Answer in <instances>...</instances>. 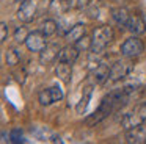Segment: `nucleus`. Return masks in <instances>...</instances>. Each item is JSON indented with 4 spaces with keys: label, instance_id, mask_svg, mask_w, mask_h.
I'll return each mask as SVG.
<instances>
[{
    "label": "nucleus",
    "instance_id": "6e6552de",
    "mask_svg": "<svg viewBox=\"0 0 146 144\" xmlns=\"http://www.w3.org/2000/svg\"><path fill=\"white\" fill-rule=\"evenodd\" d=\"M60 50L61 49L58 47V44H47V46L39 52V63L44 64V66L54 63L55 59H58V53H60Z\"/></svg>",
    "mask_w": 146,
    "mask_h": 144
},
{
    "label": "nucleus",
    "instance_id": "9b49d317",
    "mask_svg": "<svg viewBox=\"0 0 146 144\" xmlns=\"http://www.w3.org/2000/svg\"><path fill=\"white\" fill-rule=\"evenodd\" d=\"M80 55V49L76 46V44H69V46L63 47L58 53V61H64V63H69V64H74L77 61Z\"/></svg>",
    "mask_w": 146,
    "mask_h": 144
},
{
    "label": "nucleus",
    "instance_id": "4468645a",
    "mask_svg": "<svg viewBox=\"0 0 146 144\" xmlns=\"http://www.w3.org/2000/svg\"><path fill=\"white\" fill-rule=\"evenodd\" d=\"M108 77H110V66L105 63H101L98 67L93 69V78L98 85H104L105 81H108Z\"/></svg>",
    "mask_w": 146,
    "mask_h": 144
},
{
    "label": "nucleus",
    "instance_id": "f8f14e48",
    "mask_svg": "<svg viewBox=\"0 0 146 144\" xmlns=\"http://www.w3.org/2000/svg\"><path fill=\"white\" fill-rule=\"evenodd\" d=\"M55 75L63 81L64 85L71 83V78H72V64L64 61H58L55 64Z\"/></svg>",
    "mask_w": 146,
    "mask_h": 144
},
{
    "label": "nucleus",
    "instance_id": "f257e3e1",
    "mask_svg": "<svg viewBox=\"0 0 146 144\" xmlns=\"http://www.w3.org/2000/svg\"><path fill=\"white\" fill-rule=\"evenodd\" d=\"M115 39V31L110 25H101L96 27L93 30L91 34V53L94 55H101L102 52H105L108 44H111Z\"/></svg>",
    "mask_w": 146,
    "mask_h": 144
},
{
    "label": "nucleus",
    "instance_id": "ddd939ff",
    "mask_svg": "<svg viewBox=\"0 0 146 144\" xmlns=\"http://www.w3.org/2000/svg\"><path fill=\"white\" fill-rule=\"evenodd\" d=\"M85 33H86V25L82 24V22H79V24H76L74 27H71V30L64 34V38H66V41L69 44H76L79 39H82V38L85 36Z\"/></svg>",
    "mask_w": 146,
    "mask_h": 144
},
{
    "label": "nucleus",
    "instance_id": "412c9836",
    "mask_svg": "<svg viewBox=\"0 0 146 144\" xmlns=\"http://www.w3.org/2000/svg\"><path fill=\"white\" fill-rule=\"evenodd\" d=\"M49 89H50V94H52V99H54V103H55V102H61V100L64 99V92H63V89H61L58 85H54V86H50Z\"/></svg>",
    "mask_w": 146,
    "mask_h": 144
},
{
    "label": "nucleus",
    "instance_id": "1a4fd4ad",
    "mask_svg": "<svg viewBox=\"0 0 146 144\" xmlns=\"http://www.w3.org/2000/svg\"><path fill=\"white\" fill-rule=\"evenodd\" d=\"M32 133H33V136L38 138L39 141H46V143H63L60 135H57L55 131L49 130L47 127H35V128H32Z\"/></svg>",
    "mask_w": 146,
    "mask_h": 144
},
{
    "label": "nucleus",
    "instance_id": "39448f33",
    "mask_svg": "<svg viewBox=\"0 0 146 144\" xmlns=\"http://www.w3.org/2000/svg\"><path fill=\"white\" fill-rule=\"evenodd\" d=\"M25 46L30 52H36L39 53L46 46H47V36L42 33L41 30H36V31H30L29 36H27L25 41Z\"/></svg>",
    "mask_w": 146,
    "mask_h": 144
},
{
    "label": "nucleus",
    "instance_id": "7ed1b4c3",
    "mask_svg": "<svg viewBox=\"0 0 146 144\" xmlns=\"http://www.w3.org/2000/svg\"><path fill=\"white\" fill-rule=\"evenodd\" d=\"M143 50H145V44H143V41L140 39L138 36H135V34H132L130 38H127L119 47V53L127 59L140 56L143 53Z\"/></svg>",
    "mask_w": 146,
    "mask_h": 144
},
{
    "label": "nucleus",
    "instance_id": "dca6fc26",
    "mask_svg": "<svg viewBox=\"0 0 146 144\" xmlns=\"http://www.w3.org/2000/svg\"><path fill=\"white\" fill-rule=\"evenodd\" d=\"M91 96H93V88H91V86H86L85 89H83V92H82V97H80L79 103L76 105L77 114H82V113L86 110V106H88L90 100H91Z\"/></svg>",
    "mask_w": 146,
    "mask_h": 144
},
{
    "label": "nucleus",
    "instance_id": "0eeeda50",
    "mask_svg": "<svg viewBox=\"0 0 146 144\" xmlns=\"http://www.w3.org/2000/svg\"><path fill=\"white\" fill-rule=\"evenodd\" d=\"M126 143L127 144H145L146 143V122L137 125L126 131Z\"/></svg>",
    "mask_w": 146,
    "mask_h": 144
},
{
    "label": "nucleus",
    "instance_id": "f3484780",
    "mask_svg": "<svg viewBox=\"0 0 146 144\" xmlns=\"http://www.w3.org/2000/svg\"><path fill=\"white\" fill-rule=\"evenodd\" d=\"M39 30H41L42 33L49 38V36H52V34L57 33L58 24H57V20H54V19H46V20L41 24V28H39Z\"/></svg>",
    "mask_w": 146,
    "mask_h": 144
},
{
    "label": "nucleus",
    "instance_id": "a211bd4d",
    "mask_svg": "<svg viewBox=\"0 0 146 144\" xmlns=\"http://www.w3.org/2000/svg\"><path fill=\"white\" fill-rule=\"evenodd\" d=\"M5 59H7V64L10 66V67H14V66L19 64L21 56H19V53H17L16 49H8L7 53H5Z\"/></svg>",
    "mask_w": 146,
    "mask_h": 144
},
{
    "label": "nucleus",
    "instance_id": "4be33fe9",
    "mask_svg": "<svg viewBox=\"0 0 146 144\" xmlns=\"http://www.w3.org/2000/svg\"><path fill=\"white\" fill-rule=\"evenodd\" d=\"M10 141L14 144L24 143L25 139H24V136H22V130H21V128H13V130L10 131Z\"/></svg>",
    "mask_w": 146,
    "mask_h": 144
},
{
    "label": "nucleus",
    "instance_id": "5701e85b",
    "mask_svg": "<svg viewBox=\"0 0 146 144\" xmlns=\"http://www.w3.org/2000/svg\"><path fill=\"white\" fill-rule=\"evenodd\" d=\"M76 46L79 47L80 50H85V49H91V39H90V38H86V36H83L82 39H79L76 42Z\"/></svg>",
    "mask_w": 146,
    "mask_h": 144
},
{
    "label": "nucleus",
    "instance_id": "f03ea898",
    "mask_svg": "<svg viewBox=\"0 0 146 144\" xmlns=\"http://www.w3.org/2000/svg\"><path fill=\"white\" fill-rule=\"evenodd\" d=\"M146 122V100L140 102L138 105L133 106V110H130L129 113L121 118V127L124 130H130V128L137 127V125Z\"/></svg>",
    "mask_w": 146,
    "mask_h": 144
},
{
    "label": "nucleus",
    "instance_id": "6ab92c4d",
    "mask_svg": "<svg viewBox=\"0 0 146 144\" xmlns=\"http://www.w3.org/2000/svg\"><path fill=\"white\" fill-rule=\"evenodd\" d=\"M38 102L41 103L42 106H49L54 103V99H52V94H50V89H42L41 92L38 94Z\"/></svg>",
    "mask_w": 146,
    "mask_h": 144
},
{
    "label": "nucleus",
    "instance_id": "423d86ee",
    "mask_svg": "<svg viewBox=\"0 0 146 144\" xmlns=\"http://www.w3.org/2000/svg\"><path fill=\"white\" fill-rule=\"evenodd\" d=\"M36 17V2L35 0H25L21 3L19 9H17V19L24 24L35 20Z\"/></svg>",
    "mask_w": 146,
    "mask_h": 144
},
{
    "label": "nucleus",
    "instance_id": "20e7f679",
    "mask_svg": "<svg viewBox=\"0 0 146 144\" xmlns=\"http://www.w3.org/2000/svg\"><path fill=\"white\" fill-rule=\"evenodd\" d=\"M132 69H133V66H132L130 61L121 59V61L113 63V64L110 66V77H108V81L115 83V81L123 80L124 77H127V75L132 72Z\"/></svg>",
    "mask_w": 146,
    "mask_h": 144
},
{
    "label": "nucleus",
    "instance_id": "aec40b11",
    "mask_svg": "<svg viewBox=\"0 0 146 144\" xmlns=\"http://www.w3.org/2000/svg\"><path fill=\"white\" fill-rule=\"evenodd\" d=\"M13 36H14V41H16V42H19V44H25L27 36H29V31H27V28H25V27H17L16 30H14Z\"/></svg>",
    "mask_w": 146,
    "mask_h": 144
},
{
    "label": "nucleus",
    "instance_id": "393cba45",
    "mask_svg": "<svg viewBox=\"0 0 146 144\" xmlns=\"http://www.w3.org/2000/svg\"><path fill=\"white\" fill-rule=\"evenodd\" d=\"M7 141H10V139H7V133L2 131V143H7Z\"/></svg>",
    "mask_w": 146,
    "mask_h": 144
},
{
    "label": "nucleus",
    "instance_id": "2eb2a0df",
    "mask_svg": "<svg viewBox=\"0 0 146 144\" xmlns=\"http://www.w3.org/2000/svg\"><path fill=\"white\" fill-rule=\"evenodd\" d=\"M111 17H113V20L116 22L119 27H126L129 19H130V14H129V11H127V8H124V6H116V8L111 9Z\"/></svg>",
    "mask_w": 146,
    "mask_h": 144
},
{
    "label": "nucleus",
    "instance_id": "a878e982",
    "mask_svg": "<svg viewBox=\"0 0 146 144\" xmlns=\"http://www.w3.org/2000/svg\"><path fill=\"white\" fill-rule=\"evenodd\" d=\"M17 2H25V0H17Z\"/></svg>",
    "mask_w": 146,
    "mask_h": 144
},
{
    "label": "nucleus",
    "instance_id": "b1692460",
    "mask_svg": "<svg viewBox=\"0 0 146 144\" xmlns=\"http://www.w3.org/2000/svg\"><path fill=\"white\" fill-rule=\"evenodd\" d=\"M8 25L5 24V22H2L0 24V42H5L7 41V38H8Z\"/></svg>",
    "mask_w": 146,
    "mask_h": 144
},
{
    "label": "nucleus",
    "instance_id": "9d476101",
    "mask_svg": "<svg viewBox=\"0 0 146 144\" xmlns=\"http://www.w3.org/2000/svg\"><path fill=\"white\" fill-rule=\"evenodd\" d=\"M126 28L132 34H135V36H141V34L146 33V22L141 16L130 14V19H129V22H127Z\"/></svg>",
    "mask_w": 146,
    "mask_h": 144
}]
</instances>
